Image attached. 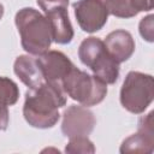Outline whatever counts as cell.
I'll return each instance as SVG.
<instances>
[{"mask_svg": "<svg viewBox=\"0 0 154 154\" xmlns=\"http://www.w3.org/2000/svg\"><path fill=\"white\" fill-rule=\"evenodd\" d=\"M19 99V88L14 81L0 76V106H13Z\"/></svg>", "mask_w": 154, "mask_h": 154, "instance_id": "5bb4252c", "label": "cell"}, {"mask_svg": "<svg viewBox=\"0 0 154 154\" xmlns=\"http://www.w3.org/2000/svg\"><path fill=\"white\" fill-rule=\"evenodd\" d=\"M154 112L150 111L147 116H143L138 120L137 132L132 134L128 138H125L122 144L119 152L122 154L125 153H144L150 154L154 150V123H153Z\"/></svg>", "mask_w": 154, "mask_h": 154, "instance_id": "ba28073f", "label": "cell"}, {"mask_svg": "<svg viewBox=\"0 0 154 154\" xmlns=\"http://www.w3.org/2000/svg\"><path fill=\"white\" fill-rule=\"evenodd\" d=\"M154 99V79L152 75L130 71L120 88L122 106L134 114L143 113Z\"/></svg>", "mask_w": 154, "mask_h": 154, "instance_id": "5b68a950", "label": "cell"}, {"mask_svg": "<svg viewBox=\"0 0 154 154\" xmlns=\"http://www.w3.org/2000/svg\"><path fill=\"white\" fill-rule=\"evenodd\" d=\"M10 123V113L6 106H0V131L7 129Z\"/></svg>", "mask_w": 154, "mask_h": 154, "instance_id": "ac0fdd59", "label": "cell"}, {"mask_svg": "<svg viewBox=\"0 0 154 154\" xmlns=\"http://www.w3.org/2000/svg\"><path fill=\"white\" fill-rule=\"evenodd\" d=\"M103 43L108 54L119 64L126 61L135 52V40L132 35L124 29L111 31Z\"/></svg>", "mask_w": 154, "mask_h": 154, "instance_id": "30bf717a", "label": "cell"}, {"mask_svg": "<svg viewBox=\"0 0 154 154\" xmlns=\"http://www.w3.org/2000/svg\"><path fill=\"white\" fill-rule=\"evenodd\" d=\"M48 19L52 40L59 45H67L72 41L75 31L69 18V11L66 7L53 8L45 13Z\"/></svg>", "mask_w": 154, "mask_h": 154, "instance_id": "8fae6325", "label": "cell"}, {"mask_svg": "<svg viewBox=\"0 0 154 154\" xmlns=\"http://www.w3.org/2000/svg\"><path fill=\"white\" fill-rule=\"evenodd\" d=\"M61 87L67 96L85 107L100 103L107 95V84L103 81L76 66L63 78Z\"/></svg>", "mask_w": 154, "mask_h": 154, "instance_id": "3957f363", "label": "cell"}, {"mask_svg": "<svg viewBox=\"0 0 154 154\" xmlns=\"http://www.w3.org/2000/svg\"><path fill=\"white\" fill-rule=\"evenodd\" d=\"M65 105L66 94L61 84L45 81L38 87L26 90L23 116L30 126L49 129L59 122V108Z\"/></svg>", "mask_w": 154, "mask_h": 154, "instance_id": "6da1fadb", "label": "cell"}, {"mask_svg": "<svg viewBox=\"0 0 154 154\" xmlns=\"http://www.w3.org/2000/svg\"><path fill=\"white\" fill-rule=\"evenodd\" d=\"M109 14L118 18H132L140 12L152 10V0H108Z\"/></svg>", "mask_w": 154, "mask_h": 154, "instance_id": "4fadbf2b", "label": "cell"}, {"mask_svg": "<svg viewBox=\"0 0 154 154\" xmlns=\"http://www.w3.org/2000/svg\"><path fill=\"white\" fill-rule=\"evenodd\" d=\"M4 12H5V10H4V5L0 4V19H1L2 16H4Z\"/></svg>", "mask_w": 154, "mask_h": 154, "instance_id": "d6986e66", "label": "cell"}, {"mask_svg": "<svg viewBox=\"0 0 154 154\" xmlns=\"http://www.w3.org/2000/svg\"><path fill=\"white\" fill-rule=\"evenodd\" d=\"M65 152L70 154H76V153L93 154L95 153V146L88 138V136H77L70 138L69 143L65 147Z\"/></svg>", "mask_w": 154, "mask_h": 154, "instance_id": "9a60e30c", "label": "cell"}, {"mask_svg": "<svg viewBox=\"0 0 154 154\" xmlns=\"http://www.w3.org/2000/svg\"><path fill=\"white\" fill-rule=\"evenodd\" d=\"M78 58L106 84H114L118 81L119 63L108 54L101 38L95 36L84 38L78 48Z\"/></svg>", "mask_w": 154, "mask_h": 154, "instance_id": "277c9868", "label": "cell"}, {"mask_svg": "<svg viewBox=\"0 0 154 154\" xmlns=\"http://www.w3.org/2000/svg\"><path fill=\"white\" fill-rule=\"evenodd\" d=\"M13 71L16 76L22 81V83H24L29 89L36 88L45 82L37 60L31 54H23L17 57L13 64Z\"/></svg>", "mask_w": 154, "mask_h": 154, "instance_id": "7c38bea8", "label": "cell"}, {"mask_svg": "<svg viewBox=\"0 0 154 154\" xmlns=\"http://www.w3.org/2000/svg\"><path fill=\"white\" fill-rule=\"evenodd\" d=\"M38 67L46 82L61 84L63 78L75 66L72 61L60 51H47L36 58Z\"/></svg>", "mask_w": 154, "mask_h": 154, "instance_id": "9c48e42d", "label": "cell"}, {"mask_svg": "<svg viewBox=\"0 0 154 154\" xmlns=\"http://www.w3.org/2000/svg\"><path fill=\"white\" fill-rule=\"evenodd\" d=\"M95 124V116L88 107L83 105H71L63 113L61 132L69 138L88 136L94 130Z\"/></svg>", "mask_w": 154, "mask_h": 154, "instance_id": "52a82bcc", "label": "cell"}, {"mask_svg": "<svg viewBox=\"0 0 154 154\" xmlns=\"http://www.w3.org/2000/svg\"><path fill=\"white\" fill-rule=\"evenodd\" d=\"M153 19H154V16L153 14H148L144 18H142L140 24H138L140 34H141L142 38L146 40L147 42H153L154 41V24H153Z\"/></svg>", "mask_w": 154, "mask_h": 154, "instance_id": "2e32d148", "label": "cell"}, {"mask_svg": "<svg viewBox=\"0 0 154 154\" xmlns=\"http://www.w3.org/2000/svg\"><path fill=\"white\" fill-rule=\"evenodd\" d=\"M23 49L31 55H41L53 42L51 26L46 16L32 7L20 8L14 16Z\"/></svg>", "mask_w": 154, "mask_h": 154, "instance_id": "7a4b0ae2", "label": "cell"}, {"mask_svg": "<svg viewBox=\"0 0 154 154\" xmlns=\"http://www.w3.org/2000/svg\"><path fill=\"white\" fill-rule=\"evenodd\" d=\"M36 2L45 13L53 8L69 7V0H36Z\"/></svg>", "mask_w": 154, "mask_h": 154, "instance_id": "e0dca14e", "label": "cell"}, {"mask_svg": "<svg viewBox=\"0 0 154 154\" xmlns=\"http://www.w3.org/2000/svg\"><path fill=\"white\" fill-rule=\"evenodd\" d=\"M79 28L89 34L101 30L108 19V0H78L73 5Z\"/></svg>", "mask_w": 154, "mask_h": 154, "instance_id": "8992f818", "label": "cell"}]
</instances>
